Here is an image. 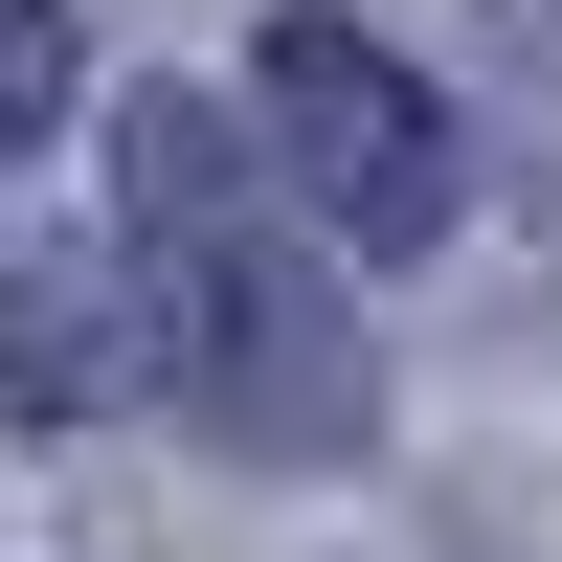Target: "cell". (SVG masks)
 <instances>
[{
	"instance_id": "6da1fadb",
	"label": "cell",
	"mask_w": 562,
	"mask_h": 562,
	"mask_svg": "<svg viewBox=\"0 0 562 562\" xmlns=\"http://www.w3.org/2000/svg\"><path fill=\"white\" fill-rule=\"evenodd\" d=\"M113 338L135 383L180 405L203 450H248V473H338L360 428H383V360H360V293L315 270V225L248 180V113H203V90H135L113 113Z\"/></svg>"
},
{
	"instance_id": "7a4b0ae2",
	"label": "cell",
	"mask_w": 562,
	"mask_h": 562,
	"mask_svg": "<svg viewBox=\"0 0 562 562\" xmlns=\"http://www.w3.org/2000/svg\"><path fill=\"white\" fill-rule=\"evenodd\" d=\"M248 180L315 225V248L405 270L450 248V203H473V135H450V90L405 68L383 23H338V0H293V23L248 45Z\"/></svg>"
},
{
	"instance_id": "3957f363",
	"label": "cell",
	"mask_w": 562,
	"mask_h": 562,
	"mask_svg": "<svg viewBox=\"0 0 562 562\" xmlns=\"http://www.w3.org/2000/svg\"><path fill=\"white\" fill-rule=\"evenodd\" d=\"M90 90V45H68V0H0V158H23L45 113Z\"/></svg>"
}]
</instances>
